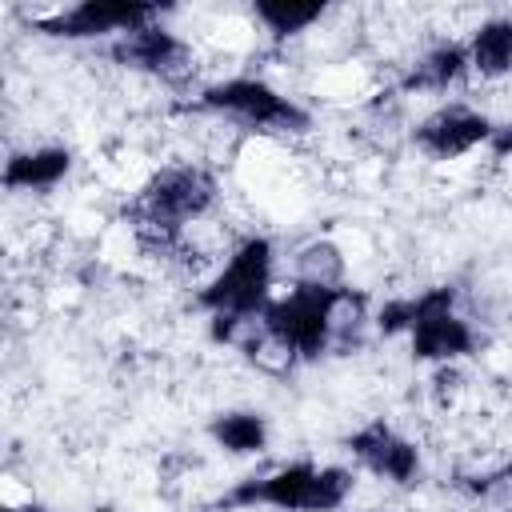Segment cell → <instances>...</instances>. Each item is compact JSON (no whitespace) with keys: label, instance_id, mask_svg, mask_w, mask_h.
Returning <instances> with one entry per match:
<instances>
[{"label":"cell","instance_id":"6da1fadb","mask_svg":"<svg viewBox=\"0 0 512 512\" xmlns=\"http://www.w3.org/2000/svg\"><path fill=\"white\" fill-rule=\"evenodd\" d=\"M220 200V176L208 164H164L156 168L132 196L128 220L136 236L160 256L184 244V228L200 224Z\"/></svg>","mask_w":512,"mask_h":512},{"label":"cell","instance_id":"7a4b0ae2","mask_svg":"<svg viewBox=\"0 0 512 512\" xmlns=\"http://www.w3.org/2000/svg\"><path fill=\"white\" fill-rule=\"evenodd\" d=\"M356 492V472L344 464H316V460H288L260 476L236 480L228 492L216 496L212 508L220 512H340Z\"/></svg>","mask_w":512,"mask_h":512},{"label":"cell","instance_id":"3957f363","mask_svg":"<svg viewBox=\"0 0 512 512\" xmlns=\"http://www.w3.org/2000/svg\"><path fill=\"white\" fill-rule=\"evenodd\" d=\"M348 296L344 288H320V284H296L288 292H276L268 308L260 312V332L280 344L296 364H312L328 352H336V316Z\"/></svg>","mask_w":512,"mask_h":512},{"label":"cell","instance_id":"277c9868","mask_svg":"<svg viewBox=\"0 0 512 512\" xmlns=\"http://www.w3.org/2000/svg\"><path fill=\"white\" fill-rule=\"evenodd\" d=\"M188 108L220 116V120H232V124H240L248 132H272V136H304L312 128V112L296 96L272 88L260 76L212 80V84H204L196 92V100Z\"/></svg>","mask_w":512,"mask_h":512},{"label":"cell","instance_id":"5b68a950","mask_svg":"<svg viewBox=\"0 0 512 512\" xmlns=\"http://www.w3.org/2000/svg\"><path fill=\"white\" fill-rule=\"evenodd\" d=\"M276 284V244L268 236H244L228 260L200 284L196 308L208 316H236L244 324H256Z\"/></svg>","mask_w":512,"mask_h":512},{"label":"cell","instance_id":"8992f818","mask_svg":"<svg viewBox=\"0 0 512 512\" xmlns=\"http://www.w3.org/2000/svg\"><path fill=\"white\" fill-rule=\"evenodd\" d=\"M416 300V324L408 332V356L416 364H460L476 356V328L456 312V288L452 284H432L412 292Z\"/></svg>","mask_w":512,"mask_h":512},{"label":"cell","instance_id":"52a82bcc","mask_svg":"<svg viewBox=\"0 0 512 512\" xmlns=\"http://www.w3.org/2000/svg\"><path fill=\"white\" fill-rule=\"evenodd\" d=\"M164 4H140V0H80L72 8H60L52 16H40L32 28L52 40H104V36H128L136 28H148L164 20Z\"/></svg>","mask_w":512,"mask_h":512},{"label":"cell","instance_id":"ba28073f","mask_svg":"<svg viewBox=\"0 0 512 512\" xmlns=\"http://www.w3.org/2000/svg\"><path fill=\"white\" fill-rule=\"evenodd\" d=\"M496 120L472 104H436L432 112H424L416 124H412V148L436 164H452V160H464L480 148H488V136H492Z\"/></svg>","mask_w":512,"mask_h":512},{"label":"cell","instance_id":"9c48e42d","mask_svg":"<svg viewBox=\"0 0 512 512\" xmlns=\"http://www.w3.org/2000/svg\"><path fill=\"white\" fill-rule=\"evenodd\" d=\"M344 448L356 468H364L376 480H388L396 488H412L424 476V456L416 440H408L400 428H392L384 416L364 420L356 432L344 436Z\"/></svg>","mask_w":512,"mask_h":512},{"label":"cell","instance_id":"30bf717a","mask_svg":"<svg viewBox=\"0 0 512 512\" xmlns=\"http://www.w3.org/2000/svg\"><path fill=\"white\" fill-rule=\"evenodd\" d=\"M108 60L128 68V72H140V76H152L160 84H184L192 76V44L172 32L164 20L148 24V28H136L120 40L108 44Z\"/></svg>","mask_w":512,"mask_h":512},{"label":"cell","instance_id":"8fae6325","mask_svg":"<svg viewBox=\"0 0 512 512\" xmlns=\"http://www.w3.org/2000/svg\"><path fill=\"white\" fill-rule=\"evenodd\" d=\"M468 76H472V64H468L464 40H436V44L424 48V52L412 60V68L396 80V92H400V96H424V92L444 96L448 88L464 84Z\"/></svg>","mask_w":512,"mask_h":512},{"label":"cell","instance_id":"7c38bea8","mask_svg":"<svg viewBox=\"0 0 512 512\" xmlns=\"http://www.w3.org/2000/svg\"><path fill=\"white\" fill-rule=\"evenodd\" d=\"M72 148L68 144H36L20 148L4 160V188L8 192H52L72 172Z\"/></svg>","mask_w":512,"mask_h":512},{"label":"cell","instance_id":"4fadbf2b","mask_svg":"<svg viewBox=\"0 0 512 512\" xmlns=\"http://www.w3.org/2000/svg\"><path fill=\"white\" fill-rule=\"evenodd\" d=\"M208 440L224 456H260L272 440V428H268V416L256 408H228L208 420Z\"/></svg>","mask_w":512,"mask_h":512},{"label":"cell","instance_id":"5bb4252c","mask_svg":"<svg viewBox=\"0 0 512 512\" xmlns=\"http://www.w3.org/2000/svg\"><path fill=\"white\" fill-rule=\"evenodd\" d=\"M464 48H468L472 76H480V80L512 76V16H488V20H480L468 32Z\"/></svg>","mask_w":512,"mask_h":512},{"label":"cell","instance_id":"9a60e30c","mask_svg":"<svg viewBox=\"0 0 512 512\" xmlns=\"http://www.w3.org/2000/svg\"><path fill=\"white\" fill-rule=\"evenodd\" d=\"M324 12H328V4H320V0H256V4H252V20H256L276 44H284V40L308 32L312 24L324 20Z\"/></svg>","mask_w":512,"mask_h":512},{"label":"cell","instance_id":"2e32d148","mask_svg":"<svg viewBox=\"0 0 512 512\" xmlns=\"http://www.w3.org/2000/svg\"><path fill=\"white\" fill-rule=\"evenodd\" d=\"M348 260H344V248L328 236L320 240H308L304 248H296L292 256V280L296 284H320V288H344L348 280Z\"/></svg>","mask_w":512,"mask_h":512},{"label":"cell","instance_id":"e0dca14e","mask_svg":"<svg viewBox=\"0 0 512 512\" xmlns=\"http://www.w3.org/2000/svg\"><path fill=\"white\" fill-rule=\"evenodd\" d=\"M508 476H512V464H500V468H492V472H460V476H456V488L468 492V496H488V492L500 488Z\"/></svg>","mask_w":512,"mask_h":512},{"label":"cell","instance_id":"ac0fdd59","mask_svg":"<svg viewBox=\"0 0 512 512\" xmlns=\"http://www.w3.org/2000/svg\"><path fill=\"white\" fill-rule=\"evenodd\" d=\"M488 152H492L496 160H512V120H504V124L492 128V136H488Z\"/></svg>","mask_w":512,"mask_h":512},{"label":"cell","instance_id":"d6986e66","mask_svg":"<svg viewBox=\"0 0 512 512\" xmlns=\"http://www.w3.org/2000/svg\"><path fill=\"white\" fill-rule=\"evenodd\" d=\"M4 512H52V508H44V504H36V500H24V504H8Z\"/></svg>","mask_w":512,"mask_h":512},{"label":"cell","instance_id":"ffe728a7","mask_svg":"<svg viewBox=\"0 0 512 512\" xmlns=\"http://www.w3.org/2000/svg\"><path fill=\"white\" fill-rule=\"evenodd\" d=\"M364 512H380V508H364Z\"/></svg>","mask_w":512,"mask_h":512}]
</instances>
